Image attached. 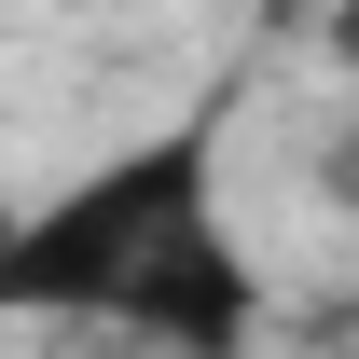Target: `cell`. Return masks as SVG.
<instances>
[{"mask_svg":"<svg viewBox=\"0 0 359 359\" xmlns=\"http://www.w3.org/2000/svg\"><path fill=\"white\" fill-rule=\"evenodd\" d=\"M222 152H235V97L208 83L152 138L0 208V318L111 332L125 359H249L276 290L222 208Z\"/></svg>","mask_w":359,"mask_h":359,"instance_id":"1","label":"cell"},{"mask_svg":"<svg viewBox=\"0 0 359 359\" xmlns=\"http://www.w3.org/2000/svg\"><path fill=\"white\" fill-rule=\"evenodd\" d=\"M332 208H359V125L332 138Z\"/></svg>","mask_w":359,"mask_h":359,"instance_id":"2","label":"cell"}]
</instances>
